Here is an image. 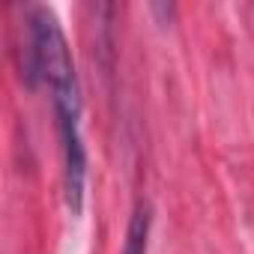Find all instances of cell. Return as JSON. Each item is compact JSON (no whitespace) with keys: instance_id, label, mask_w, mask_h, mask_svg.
Segmentation results:
<instances>
[{"instance_id":"6da1fadb","label":"cell","mask_w":254,"mask_h":254,"mask_svg":"<svg viewBox=\"0 0 254 254\" xmlns=\"http://www.w3.org/2000/svg\"><path fill=\"white\" fill-rule=\"evenodd\" d=\"M30 75L42 78L51 87L60 150H63L66 200L72 212H81L84 183H87V150L81 138V90L69 42L60 30L57 15L48 6H33L30 12Z\"/></svg>"},{"instance_id":"7a4b0ae2","label":"cell","mask_w":254,"mask_h":254,"mask_svg":"<svg viewBox=\"0 0 254 254\" xmlns=\"http://www.w3.org/2000/svg\"><path fill=\"white\" fill-rule=\"evenodd\" d=\"M147 245H150V206L141 203L129 221V230H126L123 254H147Z\"/></svg>"}]
</instances>
